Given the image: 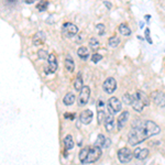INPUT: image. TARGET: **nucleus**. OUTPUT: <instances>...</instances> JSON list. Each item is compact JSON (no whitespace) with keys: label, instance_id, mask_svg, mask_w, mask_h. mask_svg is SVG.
<instances>
[{"label":"nucleus","instance_id":"f257e3e1","mask_svg":"<svg viewBox=\"0 0 165 165\" xmlns=\"http://www.w3.org/2000/svg\"><path fill=\"white\" fill-rule=\"evenodd\" d=\"M160 132L161 128L153 121L137 120L132 123V129L128 137V142L130 145L134 146L137 144L142 143L148 138L159 134Z\"/></svg>","mask_w":165,"mask_h":165},{"label":"nucleus","instance_id":"f03ea898","mask_svg":"<svg viewBox=\"0 0 165 165\" xmlns=\"http://www.w3.org/2000/svg\"><path fill=\"white\" fill-rule=\"evenodd\" d=\"M148 104H150V99L142 90H137L135 93L133 94L132 108L135 111L141 112V111H143L144 107H148Z\"/></svg>","mask_w":165,"mask_h":165},{"label":"nucleus","instance_id":"7ed1b4c3","mask_svg":"<svg viewBox=\"0 0 165 165\" xmlns=\"http://www.w3.org/2000/svg\"><path fill=\"white\" fill-rule=\"evenodd\" d=\"M101 153H102V151H101L100 148H97V146H95V145L88 146L87 155H86V159H85V161H84L82 163H84V164H90V163L97 162V161L100 159Z\"/></svg>","mask_w":165,"mask_h":165},{"label":"nucleus","instance_id":"20e7f679","mask_svg":"<svg viewBox=\"0 0 165 165\" xmlns=\"http://www.w3.org/2000/svg\"><path fill=\"white\" fill-rule=\"evenodd\" d=\"M62 33L65 38H73L78 33V27L72 22H66L62 27Z\"/></svg>","mask_w":165,"mask_h":165},{"label":"nucleus","instance_id":"39448f33","mask_svg":"<svg viewBox=\"0 0 165 165\" xmlns=\"http://www.w3.org/2000/svg\"><path fill=\"white\" fill-rule=\"evenodd\" d=\"M118 160L119 162L122 163V164H126L129 162H131L132 157H133V152H132L130 148H122L118 151Z\"/></svg>","mask_w":165,"mask_h":165},{"label":"nucleus","instance_id":"423d86ee","mask_svg":"<svg viewBox=\"0 0 165 165\" xmlns=\"http://www.w3.org/2000/svg\"><path fill=\"white\" fill-rule=\"evenodd\" d=\"M58 67V63H57V58L54 54H50V57L47 60V64L44 66V72L45 74H53L56 72Z\"/></svg>","mask_w":165,"mask_h":165},{"label":"nucleus","instance_id":"0eeeda50","mask_svg":"<svg viewBox=\"0 0 165 165\" xmlns=\"http://www.w3.org/2000/svg\"><path fill=\"white\" fill-rule=\"evenodd\" d=\"M90 97V88L88 86H84L82 89L79 91V96H78V106L79 107H84L85 104H87L88 100Z\"/></svg>","mask_w":165,"mask_h":165},{"label":"nucleus","instance_id":"6e6552de","mask_svg":"<svg viewBox=\"0 0 165 165\" xmlns=\"http://www.w3.org/2000/svg\"><path fill=\"white\" fill-rule=\"evenodd\" d=\"M102 88H104V93L107 94H113L117 89V82L113 77H108L102 84Z\"/></svg>","mask_w":165,"mask_h":165},{"label":"nucleus","instance_id":"1a4fd4ad","mask_svg":"<svg viewBox=\"0 0 165 165\" xmlns=\"http://www.w3.org/2000/svg\"><path fill=\"white\" fill-rule=\"evenodd\" d=\"M107 108L110 109L113 113H118L122 110V102H121L117 97H111L108 100V106Z\"/></svg>","mask_w":165,"mask_h":165},{"label":"nucleus","instance_id":"9d476101","mask_svg":"<svg viewBox=\"0 0 165 165\" xmlns=\"http://www.w3.org/2000/svg\"><path fill=\"white\" fill-rule=\"evenodd\" d=\"M97 120H98V124H101L102 122H104L106 120V117L108 113H106V110H104V102L101 100V99H99L98 101H97Z\"/></svg>","mask_w":165,"mask_h":165},{"label":"nucleus","instance_id":"9b49d317","mask_svg":"<svg viewBox=\"0 0 165 165\" xmlns=\"http://www.w3.org/2000/svg\"><path fill=\"white\" fill-rule=\"evenodd\" d=\"M151 98L153 100V102L157 107H165V94L162 91H153L151 94Z\"/></svg>","mask_w":165,"mask_h":165},{"label":"nucleus","instance_id":"f8f14e48","mask_svg":"<svg viewBox=\"0 0 165 165\" xmlns=\"http://www.w3.org/2000/svg\"><path fill=\"white\" fill-rule=\"evenodd\" d=\"M93 117H94L93 111L89 109H86L80 112L79 119H80L82 123H84V124H89V123L93 121Z\"/></svg>","mask_w":165,"mask_h":165},{"label":"nucleus","instance_id":"ddd939ff","mask_svg":"<svg viewBox=\"0 0 165 165\" xmlns=\"http://www.w3.org/2000/svg\"><path fill=\"white\" fill-rule=\"evenodd\" d=\"M129 111H122L118 118V121H117V126H118V130H122L124 126H126V122H128V119H129Z\"/></svg>","mask_w":165,"mask_h":165},{"label":"nucleus","instance_id":"4468645a","mask_svg":"<svg viewBox=\"0 0 165 165\" xmlns=\"http://www.w3.org/2000/svg\"><path fill=\"white\" fill-rule=\"evenodd\" d=\"M113 112H109L107 117H106V120H104V128L108 132L112 131L113 128H115V117H113Z\"/></svg>","mask_w":165,"mask_h":165},{"label":"nucleus","instance_id":"2eb2a0df","mask_svg":"<svg viewBox=\"0 0 165 165\" xmlns=\"http://www.w3.org/2000/svg\"><path fill=\"white\" fill-rule=\"evenodd\" d=\"M45 38H46V35L43 31H38L36 32L34 35H33L32 42L34 46H38V45H42V44L45 42Z\"/></svg>","mask_w":165,"mask_h":165},{"label":"nucleus","instance_id":"dca6fc26","mask_svg":"<svg viewBox=\"0 0 165 165\" xmlns=\"http://www.w3.org/2000/svg\"><path fill=\"white\" fill-rule=\"evenodd\" d=\"M148 148H137L133 151V156L137 160L143 161L148 157Z\"/></svg>","mask_w":165,"mask_h":165},{"label":"nucleus","instance_id":"f3484780","mask_svg":"<svg viewBox=\"0 0 165 165\" xmlns=\"http://www.w3.org/2000/svg\"><path fill=\"white\" fill-rule=\"evenodd\" d=\"M84 87V82H82V72H78V74H77V77L75 78V80H74V88H75V90L77 91H80Z\"/></svg>","mask_w":165,"mask_h":165},{"label":"nucleus","instance_id":"a211bd4d","mask_svg":"<svg viewBox=\"0 0 165 165\" xmlns=\"http://www.w3.org/2000/svg\"><path fill=\"white\" fill-rule=\"evenodd\" d=\"M77 55L79 56V58L86 60H88L90 53H89V50H88L86 46H80L79 49L77 50Z\"/></svg>","mask_w":165,"mask_h":165},{"label":"nucleus","instance_id":"6ab92c4d","mask_svg":"<svg viewBox=\"0 0 165 165\" xmlns=\"http://www.w3.org/2000/svg\"><path fill=\"white\" fill-rule=\"evenodd\" d=\"M65 68L67 69V72H74L75 69V63H74V60L72 58V56L69 54L66 55V58H65Z\"/></svg>","mask_w":165,"mask_h":165},{"label":"nucleus","instance_id":"aec40b11","mask_svg":"<svg viewBox=\"0 0 165 165\" xmlns=\"http://www.w3.org/2000/svg\"><path fill=\"white\" fill-rule=\"evenodd\" d=\"M75 98L76 97L73 93H67L63 98V104H66V106H71L75 102Z\"/></svg>","mask_w":165,"mask_h":165},{"label":"nucleus","instance_id":"412c9836","mask_svg":"<svg viewBox=\"0 0 165 165\" xmlns=\"http://www.w3.org/2000/svg\"><path fill=\"white\" fill-rule=\"evenodd\" d=\"M119 32L123 36H129L131 34V29L129 28V25L126 23L123 22V23H121L120 25H119Z\"/></svg>","mask_w":165,"mask_h":165},{"label":"nucleus","instance_id":"4be33fe9","mask_svg":"<svg viewBox=\"0 0 165 165\" xmlns=\"http://www.w3.org/2000/svg\"><path fill=\"white\" fill-rule=\"evenodd\" d=\"M106 138H104V135H102L101 133L100 134H98V137H97V139L95 140V143H94V145L95 146H97V148H104V145H106Z\"/></svg>","mask_w":165,"mask_h":165},{"label":"nucleus","instance_id":"5701e85b","mask_svg":"<svg viewBox=\"0 0 165 165\" xmlns=\"http://www.w3.org/2000/svg\"><path fill=\"white\" fill-rule=\"evenodd\" d=\"M64 145H65L66 150H72L74 148V140H73V137L71 134H68L64 138Z\"/></svg>","mask_w":165,"mask_h":165},{"label":"nucleus","instance_id":"b1692460","mask_svg":"<svg viewBox=\"0 0 165 165\" xmlns=\"http://www.w3.org/2000/svg\"><path fill=\"white\" fill-rule=\"evenodd\" d=\"M120 38H118V36H111V38L108 40V44H109V46L111 47H117L119 44H120Z\"/></svg>","mask_w":165,"mask_h":165},{"label":"nucleus","instance_id":"393cba45","mask_svg":"<svg viewBox=\"0 0 165 165\" xmlns=\"http://www.w3.org/2000/svg\"><path fill=\"white\" fill-rule=\"evenodd\" d=\"M122 101L126 104H131L132 106V102H133V95H131V94H129V93H126L122 96Z\"/></svg>","mask_w":165,"mask_h":165},{"label":"nucleus","instance_id":"a878e982","mask_svg":"<svg viewBox=\"0 0 165 165\" xmlns=\"http://www.w3.org/2000/svg\"><path fill=\"white\" fill-rule=\"evenodd\" d=\"M38 56L40 60H49L50 54L47 51H45V50L43 49H40L38 51Z\"/></svg>","mask_w":165,"mask_h":165},{"label":"nucleus","instance_id":"bb28decb","mask_svg":"<svg viewBox=\"0 0 165 165\" xmlns=\"http://www.w3.org/2000/svg\"><path fill=\"white\" fill-rule=\"evenodd\" d=\"M89 46L91 50H97L99 47V42L96 38H89Z\"/></svg>","mask_w":165,"mask_h":165},{"label":"nucleus","instance_id":"cd10ccee","mask_svg":"<svg viewBox=\"0 0 165 165\" xmlns=\"http://www.w3.org/2000/svg\"><path fill=\"white\" fill-rule=\"evenodd\" d=\"M102 60V55L101 54H98V53H94L91 55V62H93L94 64H97L99 60Z\"/></svg>","mask_w":165,"mask_h":165},{"label":"nucleus","instance_id":"c85d7f7f","mask_svg":"<svg viewBox=\"0 0 165 165\" xmlns=\"http://www.w3.org/2000/svg\"><path fill=\"white\" fill-rule=\"evenodd\" d=\"M47 6H49V1H40V3L38 5V11H44L46 10V8H47Z\"/></svg>","mask_w":165,"mask_h":165},{"label":"nucleus","instance_id":"c756f323","mask_svg":"<svg viewBox=\"0 0 165 165\" xmlns=\"http://www.w3.org/2000/svg\"><path fill=\"white\" fill-rule=\"evenodd\" d=\"M96 30H97V33L99 35H104V24L102 23H99L96 25Z\"/></svg>","mask_w":165,"mask_h":165},{"label":"nucleus","instance_id":"7c9ffc66","mask_svg":"<svg viewBox=\"0 0 165 165\" xmlns=\"http://www.w3.org/2000/svg\"><path fill=\"white\" fill-rule=\"evenodd\" d=\"M145 40H146L150 44H152V40H151V36H150V29H148V28L145 29Z\"/></svg>","mask_w":165,"mask_h":165},{"label":"nucleus","instance_id":"2f4dec72","mask_svg":"<svg viewBox=\"0 0 165 165\" xmlns=\"http://www.w3.org/2000/svg\"><path fill=\"white\" fill-rule=\"evenodd\" d=\"M74 113H65V115H64V118H69V119H72V120H73V119H75V117H74Z\"/></svg>","mask_w":165,"mask_h":165},{"label":"nucleus","instance_id":"473e14b6","mask_svg":"<svg viewBox=\"0 0 165 165\" xmlns=\"http://www.w3.org/2000/svg\"><path fill=\"white\" fill-rule=\"evenodd\" d=\"M104 5L106 6V7H107V8H108V9H111V7H112V5H111V3H109V2H108V1H104Z\"/></svg>","mask_w":165,"mask_h":165},{"label":"nucleus","instance_id":"72a5a7b5","mask_svg":"<svg viewBox=\"0 0 165 165\" xmlns=\"http://www.w3.org/2000/svg\"><path fill=\"white\" fill-rule=\"evenodd\" d=\"M110 144H111V141H110L109 139H107V140H106V145H104V148H109Z\"/></svg>","mask_w":165,"mask_h":165},{"label":"nucleus","instance_id":"f704fd0d","mask_svg":"<svg viewBox=\"0 0 165 165\" xmlns=\"http://www.w3.org/2000/svg\"><path fill=\"white\" fill-rule=\"evenodd\" d=\"M34 1L33 0H25V3H28V5H30V3H33Z\"/></svg>","mask_w":165,"mask_h":165},{"label":"nucleus","instance_id":"c9c22d12","mask_svg":"<svg viewBox=\"0 0 165 165\" xmlns=\"http://www.w3.org/2000/svg\"><path fill=\"white\" fill-rule=\"evenodd\" d=\"M145 18H146V21H148V20H150V18H151V16H150V14H148V16H145Z\"/></svg>","mask_w":165,"mask_h":165}]
</instances>
